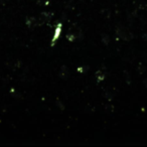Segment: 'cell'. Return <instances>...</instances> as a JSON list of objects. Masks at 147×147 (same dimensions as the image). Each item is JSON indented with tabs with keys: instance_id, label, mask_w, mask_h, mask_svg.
Listing matches in <instances>:
<instances>
[{
	"instance_id": "cell-16",
	"label": "cell",
	"mask_w": 147,
	"mask_h": 147,
	"mask_svg": "<svg viewBox=\"0 0 147 147\" xmlns=\"http://www.w3.org/2000/svg\"><path fill=\"white\" fill-rule=\"evenodd\" d=\"M143 85H144V86L147 88V78H146V79H144V80H143Z\"/></svg>"
},
{
	"instance_id": "cell-15",
	"label": "cell",
	"mask_w": 147,
	"mask_h": 147,
	"mask_svg": "<svg viewBox=\"0 0 147 147\" xmlns=\"http://www.w3.org/2000/svg\"><path fill=\"white\" fill-rule=\"evenodd\" d=\"M57 107H59V109H61V110H63V109H65V107H63V104L61 102V100H57Z\"/></svg>"
},
{
	"instance_id": "cell-5",
	"label": "cell",
	"mask_w": 147,
	"mask_h": 147,
	"mask_svg": "<svg viewBox=\"0 0 147 147\" xmlns=\"http://www.w3.org/2000/svg\"><path fill=\"white\" fill-rule=\"evenodd\" d=\"M69 75H71V73H69V67H67V65H61V69H59V78L63 79V80H67V79H69Z\"/></svg>"
},
{
	"instance_id": "cell-3",
	"label": "cell",
	"mask_w": 147,
	"mask_h": 147,
	"mask_svg": "<svg viewBox=\"0 0 147 147\" xmlns=\"http://www.w3.org/2000/svg\"><path fill=\"white\" fill-rule=\"evenodd\" d=\"M53 13L51 12H47V11H43V12L40 13V16H39L38 18V25L40 26V25L45 24V22H47V21H49L51 19V17H53Z\"/></svg>"
},
{
	"instance_id": "cell-6",
	"label": "cell",
	"mask_w": 147,
	"mask_h": 147,
	"mask_svg": "<svg viewBox=\"0 0 147 147\" xmlns=\"http://www.w3.org/2000/svg\"><path fill=\"white\" fill-rule=\"evenodd\" d=\"M95 77H96V80L98 83H101L106 79V71L104 69H98L95 74Z\"/></svg>"
},
{
	"instance_id": "cell-7",
	"label": "cell",
	"mask_w": 147,
	"mask_h": 147,
	"mask_svg": "<svg viewBox=\"0 0 147 147\" xmlns=\"http://www.w3.org/2000/svg\"><path fill=\"white\" fill-rule=\"evenodd\" d=\"M61 23H59L57 26V28H55V35H53V40H51V47L55 45V41L57 40V38H59V35H61Z\"/></svg>"
},
{
	"instance_id": "cell-12",
	"label": "cell",
	"mask_w": 147,
	"mask_h": 147,
	"mask_svg": "<svg viewBox=\"0 0 147 147\" xmlns=\"http://www.w3.org/2000/svg\"><path fill=\"white\" fill-rule=\"evenodd\" d=\"M89 69H90L89 65H80V67H77V71L80 74H86L89 71Z\"/></svg>"
},
{
	"instance_id": "cell-2",
	"label": "cell",
	"mask_w": 147,
	"mask_h": 147,
	"mask_svg": "<svg viewBox=\"0 0 147 147\" xmlns=\"http://www.w3.org/2000/svg\"><path fill=\"white\" fill-rule=\"evenodd\" d=\"M67 39L71 42L77 40V39H80L83 37V32L82 29L80 28L79 26H71L69 28V30L67 31V35H65Z\"/></svg>"
},
{
	"instance_id": "cell-13",
	"label": "cell",
	"mask_w": 147,
	"mask_h": 147,
	"mask_svg": "<svg viewBox=\"0 0 147 147\" xmlns=\"http://www.w3.org/2000/svg\"><path fill=\"white\" fill-rule=\"evenodd\" d=\"M105 110H106L107 112H109V113L113 112V111H114V106H113V105H111V104H107L106 106H105Z\"/></svg>"
},
{
	"instance_id": "cell-4",
	"label": "cell",
	"mask_w": 147,
	"mask_h": 147,
	"mask_svg": "<svg viewBox=\"0 0 147 147\" xmlns=\"http://www.w3.org/2000/svg\"><path fill=\"white\" fill-rule=\"evenodd\" d=\"M25 24L28 28L32 29V28H35V27L39 26L38 25V18L34 16H29L25 19Z\"/></svg>"
},
{
	"instance_id": "cell-8",
	"label": "cell",
	"mask_w": 147,
	"mask_h": 147,
	"mask_svg": "<svg viewBox=\"0 0 147 147\" xmlns=\"http://www.w3.org/2000/svg\"><path fill=\"white\" fill-rule=\"evenodd\" d=\"M115 96H116V93L114 92V90H107L106 92L104 93V97L108 101H112Z\"/></svg>"
},
{
	"instance_id": "cell-9",
	"label": "cell",
	"mask_w": 147,
	"mask_h": 147,
	"mask_svg": "<svg viewBox=\"0 0 147 147\" xmlns=\"http://www.w3.org/2000/svg\"><path fill=\"white\" fill-rule=\"evenodd\" d=\"M7 65H8V67H10V69H15V67H20V65H21V61L13 59V61H10L9 63H7Z\"/></svg>"
},
{
	"instance_id": "cell-11",
	"label": "cell",
	"mask_w": 147,
	"mask_h": 147,
	"mask_svg": "<svg viewBox=\"0 0 147 147\" xmlns=\"http://www.w3.org/2000/svg\"><path fill=\"white\" fill-rule=\"evenodd\" d=\"M101 40H102L103 45H109V42H110V36H109V34H107V33H102V35H101Z\"/></svg>"
},
{
	"instance_id": "cell-14",
	"label": "cell",
	"mask_w": 147,
	"mask_h": 147,
	"mask_svg": "<svg viewBox=\"0 0 147 147\" xmlns=\"http://www.w3.org/2000/svg\"><path fill=\"white\" fill-rule=\"evenodd\" d=\"M145 71H146V67H144V65H140L138 67V71H139V74H143Z\"/></svg>"
},
{
	"instance_id": "cell-1",
	"label": "cell",
	"mask_w": 147,
	"mask_h": 147,
	"mask_svg": "<svg viewBox=\"0 0 147 147\" xmlns=\"http://www.w3.org/2000/svg\"><path fill=\"white\" fill-rule=\"evenodd\" d=\"M115 33H116L118 38L122 39L124 41H130L134 37L133 33L125 26H117L116 29H115Z\"/></svg>"
},
{
	"instance_id": "cell-10",
	"label": "cell",
	"mask_w": 147,
	"mask_h": 147,
	"mask_svg": "<svg viewBox=\"0 0 147 147\" xmlns=\"http://www.w3.org/2000/svg\"><path fill=\"white\" fill-rule=\"evenodd\" d=\"M9 93H10L11 97H13L14 99H21V97H22V95H21L17 90H15L14 88H11L10 91H9Z\"/></svg>"
}]
</instances>
